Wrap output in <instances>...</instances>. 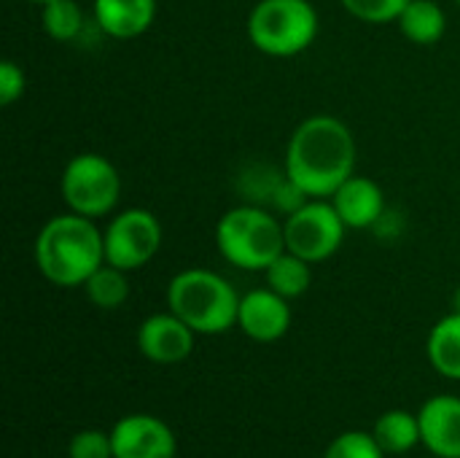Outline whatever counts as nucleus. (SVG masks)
Here are the masks:
<instances>
[{
	"mask_svg": "<svg viewBox=\"0 0 460 458\" xmlns=\"http://www.w3.org/2000/svg\"><path fill=\"white\" fill-rule=\"evenodd\" d=\"M356 154L350 127L332 113H315L291 132L283 170L310 200H329L356 173Z\"/></svg>",
	"mask_w": 460,
	"mask_h": 458,
	"instance_id": "1",
	"label": "nucleus"
},
{
	"mask_svg": "<svg viewBox=\"0 0 460 458\" xmlns=\"http://www.w3.org/2000/svg\"><path fill=\"white\" fill-rule=\"evenodd\" d=\"M423 445L437 458H460V397L437 394L423 402L420 413Z\"/></svg>",
	"mask_w": 460,
	"mask_h": 458,
	"instance_id": "13",
	"label": "nucleus"
},
{
	"mask_svg": "<svg viewBox=\"0 0 460 458\" xmlns=\"http://www.w3.org/2000/svg\"><path fill=\"white\" fill-rule=\"evenodd\" d=\"M388 454L380 448V443L375 440L372 432H361V429H350L342 432L340 437H334L326 448L323 458H385Z\"/></svg>",
	"mask_w": 460,
	"mask_h": 458,
	"instance_id": "21",
	"label": "nucleus"
},
{
	"mask_svg": "<svg viewBox=\"0 0 460 458\" xmlns=\"http://www.w3.org/2000/svg\"><path fill=\"white\" fill-rule=\"evenodd\" d=\"M197 332L172 310L148 316L137 329V348L154 364H181L194 351Z\"/></svg>",
	"mask_w": 460,
	"mask_h": 458,
	"instance_id": "10",
	"label": "nucleus"
},
{
	"mask_svg": "<svg viewBox=\"0 0 460 458\" xmlns=\"http://www.w3.org/2000/svg\"><path fill=\"white\" fill-rule=\"evenodd\" d=\"M113 458H175V432L156 416L132 413L116 421L111 429Z\"/></svg>",
	"mask_w": 460,
	"mask_h": 458,
	"instance_id": "9",
	"label": "nucleus"
},
{
	"mask_svg": "<svg viewBox=\"0 0 460 458\" xmlns=\"http://www.w3.org/2000/svg\"><path fill=\"white\" fill-rule=\"evenodd\" d=\"M329 200L348 229H375V224L388 211L380 184L358 173H353Z\"/></svg>",
	"mask_w": 460,
	"mask_h": 458,
	"instance_id": "12",
	"label": "nucleus"
},
{
	"mask_svg": "<svg viewBox=\"0 0 460 458\" xmlns=\"http://www.w3.org/2000/svg\"><path fill=\"white\" fill-rule=\"evenodd\" d=\"M59 192L67 211L86 219H102L119 205L121 175L108 157L97 151H84L65 165Z\"/></svg>",
	"mask_w": 460,
	"mask_h": 458,
	"instance_id": "6",
	"label": "nucleus"
},
{
	"mask_svg": "<svg viewBox=\"0 0 460 458\" xmlns=\"http://www.w3.org/2000/svg\"><path fill=\"white\" fill-rule=\"evenodd\" d=\"M453 310H456V313H460V286L456 289V294H453Z\"/></svg>",
	"mask_w": 460,
	"mask_h": 458,
	"instance_id": "26",
	"label": "nucleus"
},
{
	"mask_svg": "<svg viewBox=\"0 0 460 458\" xmlns=\"http://www.w3.org/2000/svg\"><path fill=\"white\" fill-rule=\"evenodd\" d=\"M216 248L237 270L264 273L283 251V221L261 205H237L216 224Z\"/></svg>",
	"mask_w": 460,
	"mask_h": 458,
	"instance_id": "4",
	"label": "nucleus"
},
{
	"mask_svg": "<svg viewBox=\"0 0 460 458\" xmlns=\"http://www.w3.org/2000/svg\"><path fill=\"white\" fill-rule=\"evenodd\" d=\"M426 354L442 378L460 381V313L453 310L431 327Z\"/></svg>",
	"mask_w": 460,
	"mask_h": 458,
	"instance_id": "16",
	"label": "nucleus"
},
{
	"mask_svg": "<svg viewBox=\"0 0 460 458\" xmlns=\"http://www.w3.org/2000/svg\"><path fill=\"white\" fill-rule=\"evenodd\" d=\"M372 435L388 456H402V454H410L412 448L423 445L420 418H418V413H410V410L383 413L375 421Z\"/></svg>",
	"mask_w": 460,
	"mask_h": 458,
	"instance_id": "17",
	"label": "nucleus"
},
{
	"mask_svg": "<svg viewBox=\"0 0 460 458\" xmlns=\"http://www.w3.org/2000/svg\"><path fill=\"white\" fill-rule=\"evenodd\" d=\"M237 327L253 343H278L291 329V305L270 286L251 289L240 297Z\"/></svg>",
	"mask_w": 460,
	"mask_h": 458,
	"instance_id": "11",
	"label": "nucleus"
},
{
	"mask_svg": "<svg viewBox=\"0 0 460 458\" xmlns=\"http://www.w3.org/2000/svg\"><path fill=\"white\" fill-rule=\"evenodd\" d=\"M318 27V11L310 0H259L245 22L251 46L280 59L307 51Z\"/></svg>",
	"mask_w": 460,
	"mask_h": 458,
	"instance_id": "5",
	"label": "nucleus"
},
{
	"mask_svg": "<svg viewBox=\"0 0 460 458\" xmlns=\"http://www.w3.org/2000/svg\"><path fill=\"white\" fill-rule=\"evenodd\" d=\"M86 297L100 310H116L129 300V273L113 265H100L84 283Z\"/></svg>",
	"mask_w": 460,
	"mask_h": 458,
	"instance_id": "20",
	"label": "nucleus"
},
{
	"mask_svg": "<svg viewBox=\"0 0 460 458\" xmlns=\"http://www.w3.org/2000/svg\"><path fill=\"white\" fill-rule=\"evenodd\" d=\"M105 262L127 273L146 267L162 246V224L146 208H127L116 213L102 229Z\"/></svg>",
	"mask_w": 460,
	"mask_h": 458,
	"instance_id": "8",
	"label": "nucleus"
},
{
	"mask_svg": "<svg viewBox=\"0 0 460 458\" xmlns=\"http://www.w3.org/2000/svg\"><path fill=\"white\" fill-rule=\"evenodd\" d=\"M30 3H40V5H43V3H49V0H30Z\"/></svg>",
	"mask_w": 460,
	"mask_h": 458,
	"instance_id": "27",
	"label": "nucleus"
},
{
	"mask_svg": "<svg viewBox=\"0 0 460 458\" xmlns=\"http://www.w3.org/2000/svg\"><path fill=\"white\" fill-rule=\"evenodd\" d=\"M396 24L407 40L418 46H434L447 32V13L434 0H410Z\"/></svg>",
	"mask_w": 460,
	"mask_h": 458,
	"instance_id": "15",
	"label": "nucleus"
},
{
	"mask_svg": "<svg viewBox=\"0 0 460 458\" xmlns=\"http://www.w3.org/2000/svg\"><path fill=\"white\" fill-rule=\"evenodd\" d=\"M70 458H113V440L100 429H81L67 443Z\"/></svg>",
	"mask_w": 460,
	"mask_h": 458,
	"instance_id": "23",
	"label": "nucleus"
},
{
	"mask_svg": "<svg viewBox=\"0 0 460 458\" xmlns=\"http://www.w3.org/2000/svg\"><path fill=\"white\" fill-rule=\"evenodd\" d=\"M156 19V0H94L92 22L94 27L116 40H129L143 35Z\"/></svg>",
	"mask_w": 460,
	"mask_h": 458,
	"instance_id": "14",
	"label": "nucleus"
},
{
	"mask_svg": "<svg viewBox=\"0 0 460 458\" xmlns=\"http://www.w3.org/2000/svg\"><path fill=\"white\" fill-rule=\"evenodd\" d=\"M27 78L24 70L13 59L0 62V105H13L24 94Z\"/></svg>",
	"mask_w": 460,
	"mask_h": 458,
	"instance_id": "24",
	"label": "nucleus"
},
{
	"mask_svg": "<svg viewBox=\"0 0 460 458\" xmlns=\"http://www.w3.org/2000/svg\"><path fill=\"white\" fill-rule=\"evenodd\" d=\"M267 286L272 292H278L280 297H286L288 302L302 297L310 289L313 273H310V262H305L302 256L283 251L267 270H264Z\"/></svg>",
	"mask_w": 460,
	"mask_h": 458,
	"instance_id": "18",
	"label": "nucleus"
},
{
	"mask_svg": "<svg viewBox=\"0 0 460 458\" xmlns=\"http://www.w3.org/2000/svg\"><path fill=\"white\" fill-rule=\"evenodd\" d=\"M40 24L49 38L59 43H73L86 30V13L78 0H49L40 5Z\"/></svg>",
	"mask_w": 460,
	"mask_h": 458,
	"instance_id": "19",
	"label": "nucleus"
},
{
	"mask_svg": "<svg viewBox=\"0 0 460 458\" xmlns=\"http://www.w3.org/2000/svg\"><path fill=\"white\" fill-rule=\"evenodd\" d=\"M270 200H272V205H275L280 213L291 216V213H294V211H299L310 197H307V194H305V192H302V189H299V186L286 175V173H283V178H280V181H278V186L272 189V197H270Z\"/></svg>",
	"mask_w": 460,
	"mask_h": 458,
	"instance_id": "25",
	"label": "nucleus"
},
{
	"mask_svg": "<svg viewBox=\"0 0 460 458\" xmlns=\"http://www.w3.org/2000/svg\"><path fill=\"white\" fill-rule=\"evenodd\" d=\"M167 308L197 335H224L237 327L240 297L224 275L205 267H189L170 281Z\"/></svg>",
	"mask_w": 460,
	"mask_h": 458,
	"instance_id": "3",
	"label": "nucleus"
},
{
	"mask_svg": "<svg viewBox=\"0 0 460 458\" xmlns=\"http://www.w3.org/2000/svg\"><path fill=\"white\" fill-rule=\"evenodd\" d=\"M456 3H458V5H460V0H456Z\"/></svg>",
	"mask_w": 460,
	"mask_h": 458,
	"instance_id": "28",
	"label": "nucleus"
},
{
	"mask_svg": "<svg viewBox=\"0 0 460 458\" xmlns=\"http://www.w3.org/2000/svg\"><path fill=\"white\" fill-rule=\"evenodd\" d=\"M32 259L38 273L62 289L84 286L92 273L105 265L102 229L94 219L78 216L73 211L51 216L35 235Z\"/></svg>",
	"mask_w": 460,
	"mask_h": 458,
	"instance_id": "2",
	"label": "nucleus"
},
{
	"mask_svg": "<svg viewBox=\"0 0 460 458\" xmlns=\"http://www.w3.org/2000/svg\"><path fill=\"white\" fill-rule=\"evenodd\" d=\"M286 251L302 256L310 265L332 259L345 243V221L334 211L332 200H307L299 211L283 219Z\"/></svg>",
	"mask_w": 460,
	"mask_h": 458,
	"instance_id": "7",
	"label": "nucleus"
},
{
	"mask_svg": "<svg viewBox=\"0 0 460 458\" xmlns=\"http://www.w3.org/2000/svg\"><path fill=\"white\" fill-rule=\"evenodd\" d=\"M340 3L350 16L367 24H388L402 16L410 0H340Z\"/></svg>",
	"mask_w": 460,
	"mask_h": 458,
	"instance_id": "22",
	"label": "nucleus"
}]
</instances>
